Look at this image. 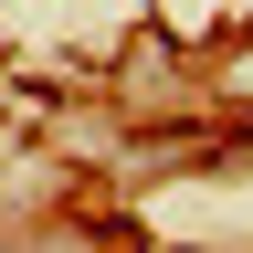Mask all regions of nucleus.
Wrapping results in <instances>:
<instances>
[]
</instances>
